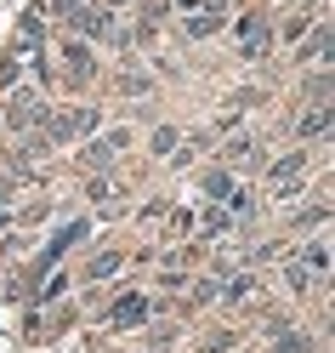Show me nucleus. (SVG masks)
I'll use <instances>...</instances> for the list:
<instances>
[{
    "label": "nucleus",
    "instance_id": "f257e3e1",
    "mask_svg": "<svg viewBox=\"0 0 335 353\" xmlns=\"http://www.w3.org/2000/svg\"><path fill=\"white\" fill-rule=\"evenodd\" d=\"M307 171H312V154L307 148H290V154H279V160L261 165V183L273 188V194H290L296 183H307Z\"/></svg>",
    "mask_w": 335,
    "mask_h": 353
},
{
    "label": "nucleus",
    "instance_id": "f03ea898",
    "mask_svg": "<svg viewBox=\"0 0 335 353\" xmlns=\"http://www.w3.org/2000/svg\"><path fill=\"white\" fill-rule=\"evenodd\" d=\"M221 160H228V171H261L267 148H261V137H233L228 148H221Z\"/></svg>",
    "mask_w": 335,
    "mask_h": 353
},
{
    "label": "nucleus",
    "instance_id": "7ed1b4c3",
    "mask_svg": "<svg viewBox=\"0 0 335 353\" xmlns=\"http://www.w3.org/2000/svg\"><path fill=\"white\" fill-rule=\"evenodd\" d=\"M148 314H153V302H148V296H137V291H125L114 307H108V325H125V330H131V325H142Z\"/></svg>",
    "mask_w": 335,
    "mask_h": 353
},
{
    "label": "nucleus",
    "instance_id": "20e7f679",
    "mask_svg": "<svg viewBox=\"0 0 335 353\" xmlns=\"http://www.w3.org/2000/svg\"><path fill=\"white\" fill-rule=\"evenodd\" d=\"M148 148L160 154V160H171V154H182V148H188V137H182V131H176V125H153Z\"/></svg>",
    "mask_w": 335,
    "mask_h": 353
},
{
    "label": "nucleus",
    "instance_id": "39448f33",
    "mask_svg": "<svg viewBox=\"0 0 335 353\" xmlns=\"http://www.w3.org/2000/svg\"><path fill=\"white\" fill-rule=\"evenodd\" d=\"M301 268H312V274H329V239H312V245H307V256H301Z\"/></svg>",
    "mask_w": 335,
    "mask_h": 353
},
{
    "label": "nucleus",
    "instance_id": "423d86ee",
    "mask_svg": "<svg viewBox=\"0 0 335 353\" xmlns=\"http://www.w3.org/2000/svg\"><path fill=\"white\" fill-rule=\"evenodd\" d=\"M85 200H91V205H108V200H120L114 176H91V183H85Z\"/></svg>",
    "mask_w": 335,
    "mask_h": 353
},
{
    "label": "nucleus",
    "instance_id": "0eeeda50",
    "mask_svg": "<svg viewBox=\"0 0 335 353\" xmlns=\"http://www.w3.org/2000/svg\"><path fill=\"white\" fill-rule=\"evenodd\" d=\"M120 262H125V251H102V256L91 262V268H85V279H108V274L120 268Z\"/></svg>",
    "mask_w": 335,
    "mask_h": 353
},
{
    "label": "nucleus",
    "instance_id": "6e6552de",
    "mask_svg": "<svg viewBox=\"0 0 335 353\" xmlns=\"http://www.w3.org/2000/svg\"><path fill=\"white\" fill-rule=\"evenodd\" d=\"M273 353H312V347H307V336H296V330H284Z\"/></svg>",
    "mask_w": 335,
    "mask_h": 353
}]
</instances>
